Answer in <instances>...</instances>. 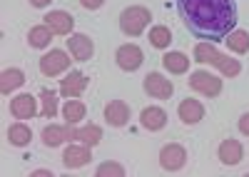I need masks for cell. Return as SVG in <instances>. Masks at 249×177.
I'll list each match as a JSON object with an SVG mask.
<instances>
[{
    "mask_svg": "<svg viewBox=\"0 0 249 177\" xmlns=\"http://www.w3.org/2000/svg\"><path fill=\"white\" fill-rule=\"evenodd\" d=\"M30 140H33V132L25 123H15L8 127V142L13 147H25V145H30Z\"/></svg>",
    "mask_w": 249,
    "mask_h": 177,
    "instance_id": "obj_21",
    "label": "cell"
},
{
    "mask_svg": "<svg viewBox=\"0 0 249 177\" xmlns=\"http://www.w3.org/2000/svg\"><path fill=\"white\" fill-rule=\"evenodd\" d=\"M85 112H88V107H85V103H80V100H68L65 107H62V115H65L68 125L82 123V120H85Z\"/></svg>",
    "mask_w": 249,
    "mask_h": 177,
    "instance_id": "obj_24",
    "label": "cell"
},
{
    "mask_svg": "<svg viewBox=\"0 0 249 177\" xmlns=\"http://www.w3.org/2000/svg\"><path fill=\"white\" fill-rule=\"evenodd\" d=\"M65 140H70V125H65V127H62V125H48L43 130V142L48 147H57Z\"/></svg>",
    "mask_w": 249,
    "mask_h": 177,
    "instance_id": "obj_20",
    "label": "cell"
},
{
    "mask_svg": "<svg viewBox=\"0 0 249 177\" xmlns=\"http://www.w3.org/2000/svg\"><path fill=\"white\" fill-rule=\"evenodd\" d=\"M170 43H172V33H170L167 25H155V28L150 30V45H152V48L167 50Z\"/></svg>",
    "mask_w": 249,
    "mask_h": 177,
    "instance_id": "obj_26",
    "label": "cell"
},
{
    "mask_svg": "<svg viewBox=\"0 0 249 177\" xmlns=\"http://www.w3.org/2000/svg\"><path fill=\"white\" fill-rule=\"evenodd\" d=\"M115 60H117L120 70H124V72H135V70L142 68L144 55H142V50H140L135 43H127V45H120V48H117Z\"/></svg>",
    "mask_w": 249,
    "mask_h": 177,
    "instance_id": "obj_7",
    "label": "cell"
},
{
    "mask_svg": "<svg viewBox=\"0 0 249 177\" xmlns=\"http://www.w3.org/2000/svg\"><path fill=\"white\" fill-rule=\"evenodd\" d=\"M217 157L222 165H239L244 160V147L239 140H234V137H227V140L219 142L217 147Z\"/></svg>",
    "mask_w": 249,
    "mask_h": 177,
    "instance_id": "obj_12",
    "label": "cell"
},
{
    "mask_svg": "<svg viewBox=\"0 0 249 177\" xmlns=\"http://www.w3.org/2000/svg\"><path fill=\"white\" fill-rule=\"evenodd\" d=\"M177 15L190 35L202 43H224L237 28L234 0H177Z\"/></svg>",
    "mask_w": 249,
    "mask_h": 177,
    "instance_id": "obj_1",
    "label": "cell"
},
{
    "mask_svg": "<svg viewBox=\"0 0 249 177\" xmlns=\"http://www.w3.org/2000/svg\"><path fill=\"white\" fill-rule=\"evenodd\" d=\"M45 25L55 33V35H72V28H75V18L65 10H50L45 18Z\"/></svg>",
    "mask_w": 249,
    "mask_h": 177,
    "instance_id": "obj_13",
    "label": "cell"
},
{
    "mask_svg": "<svg viewBox=\"0 0 249 177\" xmlns=\"http://www.w3.org/2000/svg\"><path fill=\"white\" fill-rule=\"evenodd\" d=\"M239 132L249 137V112H244V115L239 117Z\"/></svg>",
    "mask_w": 249,
    "mask_h": 177,
    "instance_id": "obj_30",
    "label": "cell"
},
{
    "mask_svg": "<svg viewBox=\"0 0 249 177\" xmlns=\"http://www.w3.org/2000/svg\"><path fill=\"white\" fill-rule=\"evenodd\" d=\"M184 162H187V150H184L182 145L170 142V145H164V147L160 150V165H162V170L177 172V170L184 167Z\"/></svg>",
    "mask_w": 249,
    "mask_h": 177,
    "instance_id": "obj_8",
    "label": "cell"
},
{
    "mask_svg": "<svg viewBox=\"0 0 249 177\" xmlns=\"http://www.w3.org/2000/svg\"><path fill=\"white\" fill-rule=\"evenodd\" d=\"M33 177H53V172H50V170H35Z\"/></svg>",
    "mask_w": 249,
    "mask_h": 177,
    "instance_id": "obj_32",
    "label": "cell"
},
{
    "mask_svg": "<svg viewBox=\"0 0 249 177\" xmlns=\"http://www.w3.org/2000/svg\"><path fill=\"white\" fill-rule=\"evenodd\" d=\"M224 43H227V48H230L232 53H237V55H244V53H249V33L247 30H232L230 35L224 37Z\"/></svg>",
    "mask_w": 249,
    "mask_h": 177,
    "instance_id": "obj_23",
    "label": "cell"
},
{
    "mask_svg": "<svg viewBox=\"0 0 249 177\" xmlns=\"http://www.w3.org/2000/svg\"><path fill=\"white\" fill-rule=\"evenodd\" d=\"M150 20H152V13L144 5H130L120 13V30L130 37H137V35L144 33Z\"/></svg>",
    "mask_w": 249,
    "mask_h": 177,
    "instance_id": "obj_3",
    "label": "cell"
},
{
    "mask_svg": "<svg viewBox=\"0 0 249 177\" xmlns=\"http://www.w3.org/2000/svg\"><path fill=\"white\" fill-rule=\"evenodd\" d=\"M142 90L147 92L150 97H157V100H170L172 92H175V83L167 80L162 72H150L142 80Z\"/></svg>",
    "mask_w": 249,
    "mask_h": 177,
    "instance_id": "obj_5",
    "label": "cell"
},
{
    "mask_svg": "<svg viewBox=\"0 0 249 177\" xmlns=\"http://www.w3.org/2000/svg\"><path fill=\"white\" fill-rule=\"evenodd\" d=\"M40 72H43L45 77H55L60 72H65L70 68V55L65 50H50L45 53L43 57H40Z\"/></svg>",
    "mask_w": 249,
    "mask_h": 177,
    "instance_id": "obj_6",
    "label": "cell"
},
{
    "mask_svg": "<svg viewBox=\"0 0 249 177\" xmlns=\"http://www.w3.org/2000/svg\"><path fill=\"white\" fill-rule=\"evenodd\" d=\"M195 63H202V65H214L222 75L227 77H237L242 72V63L234 60L230 55H222L214 43H197L195 45Z\"/></svg>",
    "mask_w": 249,
    "mask_h": 177,
    "instance_id": "obj_2",
    "label": "cell"
},
{
    "mask_svg": "<svg viewBox=\"0 0 249 177\" xmlns=\"http://www.w3.org/2000/svg\"><path fill=\"white\" fill-rule=\"evenodd\" d=\"M40 100H43V110H40V115L48 117V120H53V117L57 115V100H55V95L50 90H43V92H40Z\"/></svg>",
    "mask_w": 249,
    "mask_h": 177,
    "instance_id": "obj_27",
    "label": "cell"
},
{
    "mask_svg": "<svg viewBox=\"0 0 249 177\" xmlns=\"http://www.w3.org/2000/svg\"><path fill=\"white\" fill-rule=\"evenodd\" d=\"M53 0H30V5L33 8H45V5H50Z\"/></svg>",
    "mask_w": 249,
    "mask_h": 177,
    "instance_id": "obj_31",
    "label": "cell"
},
{
    "mask_svg": "<svg viewBox=\"0 0 249 177\" xmlns=\"http://www.w3.org/2000/svg\"><path fill=\"white\" fill-rule=\"evenodd\" d=\"M105 120L112 125V127H122L130 123V105L124 100H110L105 105Z\"/></svg>",
    "mask_w": 249,
    "mask_h": 177,
    "instance_id": "obj_16",
    "label": "cell"
},
{
    "mask_svg": "<svg viewBox=\"0 0 249 177\" xmlns=\"http://www.w3.org/2000/svg\"><path fill=\"white\" fill-rule=\"evenodd\" d=\"M162 68L170 75H184L187 70H190V57H187L184 53H167L162 57Z\"/></svg>",
    "mask_w": 249,
    "mask_h": 177,
    "instance_id": "obj_19",
    "label": "cell"
},
{
    "mask_svg": "<svg viewBox=\"0 0 249 177\" xmlns=\"http://www.w3.org/2000/svg\"><path fill=\"white\" fill-rule=\"evenodd\" d=\"M97 175H100V177H107V175L122 177V175H124V167H122L120 162H102V165L97 167Z\"/></svg>",
    "mask_w": 249,
    "mask_h": 177,
    "instance_id": "obj_28",
    "label": "cell"
},
{
    "mask_svg": "<svg viewBox=\"0 0 249 177\" xmlns=\"http://www.w3.org/2000/svg\"><path fill=\"white\" fill-rule=\"evenodd\" d=\"M37 100L30 95V92H23L10 100V115L15 117V120H30V117L37 115Z\"/></svg>",
    "mask_w": 249,
    "mask_h": 177,
    "instance_id": "obj_11",
    "label": "cell"
},
{
    "mask_svg": "<svg viewBox=\"0 0 249 177\" xmlns=\"http://www.w3.org/2000/svg\"><path fill=\"white\" fill-rule=\"evenodd\" d=\"M90 150L92 147H88V145H70V147H65V152H62V162H65L68 170L88 165L92 160V152Z\"/></svg>",
    "mask_w": 249,
    "mask_h": 177,
    "instance_id": "obj_15",
    "label": "cell"
},
{
    "mask_svg": "<svg viewBox=\"0 0 249 177\" xmlns=\"http://www.w3.org/2000/svg\"><path fill=\"white\" fill-rule=\"evenodd\" d=\"M53 30L43 23V25H35V28H30V33H28V43H30V48H37V50H43V48H48L50 45V40H53Z\"/></svg>",
    "mask_w": 249,
    "mask_h": 177,
    "instance_id": "obj_22",
    "label": "cell"
},
{
    "mask_svg": "<svg viewBox=\"0 0 249 177\" xmlns=\"http://www.w3.org/2000/svg\"><path fill=\"white\" fill-rule=\"evenodd\" d=\"M177 115L184 125H197L202 117H204V105L195 97H184V100L177 105Z\"/></svg>",
    "mask_w": 249,
    "mask_h": 177,
    "instance_id": "obj_14",
    "label": "cell"
},
{
    "mask_svg": "<svg viewBox=\"0 0 249 177\" xmlns=\"http://www.w3.org/2000/svg\"><path fill=\"white\" fill-rule=\"evenodd\" d=\"M140 125L144 130H150V132H157V130H162L164 125H167V112H164L162 107H144L140 112Z\"/></svg>",
    "mask_w": 249,
    "mask_h": 177,
    "instance_id": "obj_17",
    "label": "cell"
},
{
    "mask_svg": "<svg viewBox=\"0 0 249 177\" xmlns=\"http://www.w3.org/2000/svg\"><path fill=\"white\" fill-rule=\"evenodd\" d=\"M68 48H70V55L75 57L77 63H88L90 57L95 55V43L85 33H72L70 40H68Z\"/></svg>",
    "mask_w": 249,
    "mask_h": 177,
    "instance_id": "obj_10",
    "label": "cell"
},
{
    "mask_svg": "<svg viewBox=\"0 0 249 177\" xmlns=\"http://www.w3.org/2000/svg\"><path fill=\"white\" fill-rule=\"evenodd\" d=\"M75 140H80L82 145H88V147H95L102 140V127L100 125H85V127H80V130H75Z\"/></svg>",
    "mask_w": 249,
    "mask_h": 177,
    "instance_id": "obj_25",
    "label": "cell"
},
{
    "mask_svg": "<svg viewBox=\"0 0 249 177\" xmlns=\"http://www.w3.org/2000/svg\"><path fill=\"white\" fill-rule=\"evenodd\" d=\"M187 83H190V88H192L195 92H202V95H207V97H217V95L222 92V80H219L217 75L207 72V70H195Z\"/></svg>",
    "mask_w": 249,
    "mask_h": 177,
    "instance_id": "obj_4",
    "label": "cell"
},
{
    "mask_svg": "<svg viewBox=\"0 0 249 177\" xmlns=\"http://www.w3.org/2000/svg\"><path fill=\"white\" fill-rule=\"evenodd\" d=\"M23 83H25V72L20 70V68H8V70H3V75H0V92L10 95L13 90H18Z\"/></svg>",
    "mask_w": 249,
    "mask_h": 177,
    "instance_id": "obj_18",
    "label": "cell"
},
{
    "mask_svg": "<svg viewBox=\"0 0 249 177\" xmlns=\"http://www.w3.org/2000/svg\"><path fill=\"white\" fill-rule=\"evenodd\" d=\"M80 5L85 10H97V8L105 5V0H80Z\"/></svg>",
    "mask_w": 249,
    "mask_h": 177,
    "instance_id": "obj_29",
    "label": "cell"
},
{
    "mask_svg": "<svg viewBox=\"0 0 249 177\" xmlns=\"http://www.w3.org/2000/svg\"><path fill=\"white\" fill-rule=\"evenodd\" d=\"M88 75L85 72H80V70H70L65 77L60 80V95L62 97H80L82 92H85V88H88Z\"/></svg>",
    "mask_w": 249,
    "mask_h": 177,
    "instance_id": "obj_9",
    "label": "cell"
}]
</instances>
